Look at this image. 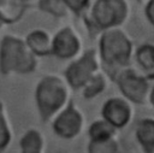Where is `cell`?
<instances>
[{"mask_svg": "<svg viewBox=\"0 0 154 153\" xmlns=\"http://www.w3.org/2000/svg\"><path fill=\"white\" fill-rule=\"evenodd\" d=\"M137 1H140V2H141V1H144V0H137Z\"/></svg>", "mask_w": 154, "mask_h": 153, "instance_id": "cb8c5ba5", "label": "cell"}, {"mask_svg": "<svg viewBox=\"0 0 154 153\" xmlns=\"http://www.w3.org/2000/svg\"><path fill=\"white\" fill-rule=\"evenodd\" d=\"M84 128V117L72 100L52 119L53 133L63 140L76 139Z\"/></svg>", "mask_w": 154, "mask_h": 153, "instance_id": "52a82bcc", "label": "cell"}, {"mask_svg": "<svg viewBox=\"0 0 154 153\" xmlns=\"http://www.w3.org/2000/svg\"><path fill=\"white\" fill-rule=\"evenodd\" d=\"M119 142L117 137L107 140H96L88 141L87 153H119Z\"/></svg>", "mask_w": 154, "mask_h": 153, "instance_id": "e0dca14e", "label": "cell"}, {"mask_svg": "<svg viewBox=\"0 0 154 153\" xmlns=\"http://www.w3.org/2000/svg\"><path fill=\"white\" fill-rule=\"evenodd\" d=\"M101 118L117 130L129 125L132 119V106L123 96L108 98L101 107Z\"/></svg>", "mask_w": 154, "mask_h": 153, "instance_id": "ba28073f", "label": "cell"}, {"mask_svg": "<svg viewBox=\"0 0 154 153\" xmlns=\"http://www.w3.org/2000/svg\"><path fill=\"white\" fill-rule=\"evenodd\" d=\"M65 80L48 75L40 80L35 89V102L43 122L52 120L69 102L70 92Z\"/></svg>", "mask_w": 154, "mask_h": 153, "instance_id": "7a4b0ae2", "label": "cell"}, {"mask_svg": "<svg viewBox=\"0 0 154 153\" xmlns=\"http://www.w3.org/2000/svg\"><path fill=\"white\" fill-rule=\"evenodd\" d=\"M79 48V39L70 27L63 28L52 39V54L59 59L67 60L76 57Z\"/></svg>", "mask_w": 154, "mask_h": 153, "instance_id": "9c48e42d", "label": "cell"}, {"mask_svg": "<svg viewBox=\"0 0 154 153\" xmlns=\"http://www.w3.org/2000/svg\"><path fill=\"white\" fill-rule=\"evenodd\" d=\"M107 88V80L102 73H96L94 77H91L87 84L81 89L83 98L87 100H91L100 94H102Z\"/></svg>", "mask_w": 154, "mask_h": 153, "instance_id": "2e32d148", "label": "cell"}, {"mask_svg": "<svg viewBox=\"0 0 154 153\" xmlns=\"http://www.w3.org/2000/svg\"><path fill=\"white\" fill-rule=\"evenodd\" d=\"M36 67V55L26 43L12 36H5L0 45V71L4 75L11 72L29 73Z\"/></svg>", "mask_w": 154, "mask_h": 153, "instance_id": "3957f363", "label": "cell"}, {"mask_svg": "<svg viewBox=\"0 0 154 153\" xmlns=\"http://www.w3.org/2000/svg\"><path fill=\"white\" fill-rule=\"evenodd\" d=\"M113 81L117 83L123 98L132 105H144L148 102L152 90V78L147 75H141L131 67L119 71Z\"/></svg>", "mask_w": 154, "mask_h": 153, "instance_id": "277c9868", "label": "cell"}, {"mask_svg": "<svg viewBox=\"0 0 154 153\" xmlns=\"http://www.w3.org/2000/svg\"><path fill=\"white\" fill-rule=\"evenodd\" d=\"M99 55L107 73L114 78L119 71L129 67L132 43L125 33L117 28L105 30L99 41Z\"/></svg>", "mask_w": 154, "mask_h": 153, "instance_id": "6da1fadb", "label": "cell"}, {"mask_svg": "<svg viewBox=\"0 0 154 153\" xmlns=\"http://www.w3.org/2000/svg\"><path fill=\"white\" fill-rule=\"evenodd\" d=\"M135 139L143 153H154V118H142L135 125Z\"/></svg>", "mask_w": 154, "mask_h": 153, "instance_id": "30bf717a", "label": "cell"}, {"mask_svg": "<svg viewBox=\"0 0 154 153\" xmlns=\"http://www.w3.org/2000/svg\"><path fill=\"white\" fill-rule=\"evenodd\" d=\"M117 133H118V130L102 118L91 122L87 130L88 137L91 141L113 139L117 136Z\"/></svg>", "mask_w": 154, "mask_h": 153, "instance_id": "5bb4252c", "label": "cell"}, {"mask_svg": "<svg viewBox=\"0 0 154 153\" xmlns=\"http://www.w3.org/2000/svg\"><path fill=\"white\" fill-rule=\"evenodd\" d=\"M144 14L148 19V22L154 25V0H148L144 7Z\"/></svg>", "mask_w": 154, "mask_h": 153, "instance_id": "44dd1931", "label": "cell"}, {"mask_svg": "<svg viewBox=\"0 0 154 153\" xmlns=\"http://www.w3.org/2000/svg\"><path fill=\"white\" fill-rule=\"evenodd\" d=\"M99 71V60L94 49H88L73 60L64 71V77L71 89L81 90Z\"/></svg>", "mask_w": 154, "mask_h": 153, "instance_id": "8992f818", "label": "cell"}, {"mask_svg": "<svg viewBox=\"0 0 154 153\" xmlns=\"http://www.w3.org/2000/svg\"><path fill=\"white\" fill-rule=\"evenodd\" d=\"M135 59L143 71L153 76L154 73V45H141L135 52Z\"/></svg>", "mask_w": 154, "mask_h": 153, "instance_id": "9a60e30c", "label": "cell"}, {"mask_svg": "<svg viewBox=\"0 0 154 153\" xmlns=\"http://www.w3.org/2000/svg\"><path fill=\"white\" fill-rule=\"evenodd\" d=\"M64 1L69 10L73 11L75 13H79L88 7L90 0H64Z\"/></svg>", "mask_w": 154, "mask_h": 153, "instance_id": "ffe728a7", "label": "cell"}, {"mask_svg": "<svg viewBox=\"0 0 154 153\" xmlns=\"http://www.w3.org/2000/svg\"><path fill=\"white\" fill-rule=\"evenodd\" d=\"M128 16L125 0H95L90 17L95 29L108 30L120 25Z\"/></svg>", "mask_w": 154, "mask_h": 153, "instance_id": "5b68a950", "label": "cell"}, {"mask_svg": "<svg viewBox=\"0 0 154 153\" xmlns=\"http://www.w3.org/2000/svg\"><path fill=\"white\" fill-rule=\"evenodd\" d=\"M29 49L38 57H45L52 54V40L49 35L42 30L31 31L25 40Z\"/></svg>", "mask_w": 154, "mask_h": 153, "instance_id": "8fae6325", "label": "cell"}, {"mask_svg": "<svg viewBox=\"0 0 154 153\" xmlns=\"http://www.w3.org/2000/svg\"><path fill=\"white\" fill-rule=\"evenodd\" d=\"M12 141V131L5 113L4 104L0 101V152L5 151Z\"/></svg>", "mask_w": 154, "mask_h": 153, "instance_id": "ac0fdd59", "label": "cell"}, {"mask_svg": "<svg viewBox=\"0 0 154 153\" xmlns=\"http://www.w3.org/2000/svg\"><path fill=\"white\" fill-rule=\"evenodd\" d=\"M2 23H4V22H2V20H1V19H0V25H1V24H2Z\"/></svg>", "mask_w": 154, "mask_h": 153, "instance_id": "603a6c76", "label": "cell"}, {"mask_svg": "<svg viewBox=\"0 0 154 153\" xmlns=\"http://www.w3.org/2000/svg\"><path fill=\"white\" fill-rule=\"evenodd\" d=\"M38 7L43 12L55 17H64L69 11L64 0H40Z\"/></svg>", "mask_w": 154, "mask_h": 153, "instance_id": "d6986e66", "label": "cell"}, {"mask_svg": "<svg viewBox=\"0 0 154 153\" xmlns=\"http://www.w3.org/2000/svg\"><path fill=\"white\" fill-rule=\"evenodd\" d=\"M19 153H45V137L41 131L26 130L19 140Z\"/></svg>", "mask_w": 154, "mask_h": 153, "instance_id": "7c38bea8", "label": "cell"}, {"mask_svg": "<svg viewBox=\"0 0 154 153\" xmlns=\"http://www.w3.org/2000/svg\"><path fill=\"white\" fill-rule=\"evenodd\" d=\"M25 11L24 0H0V19L6 23L18 20Z\"/></svg>", "mask_w": 154, "mask_h": 153, "instance_id": "4fadbf2b", "label": "cell"}, {"mask_svg": "<svg viewBox=\"0 0 154 153\" xmlns=\"http://www.w3.org/2000/svg\"><path fill=\"white\" fill-rule=\"evenodd\" d=\"M148 102H150V105L154 107V84H153V87H152V90H150V94H149Z\"/></svg>", "mask_w": 154, "mask_h": 153, "instance_id": "7402d4cb", "label": "cell"}]
</instances>
